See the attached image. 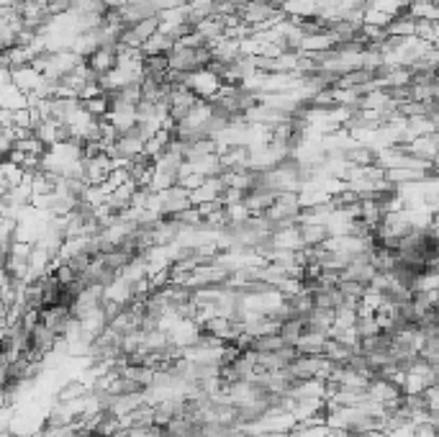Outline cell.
<instances>
[{"label":"cell","mask_w":439,"mask_h":437,"mask_svg":"<svg viewBox=\"0 0 439 437\" xmlns=\"http://www.w3.org/2000/svg\"><path fill=\"white\" fill-rule=\"evenodd\" d=\"M44 75L42 72H36L31 65H26V67H18V70H10V83L16 85L21 93H36L39 90V85H42Z\"/></svg>","instance_id":"cell-6"},{"label":"cell","mask_w":439,"mask_h":437,"mask_svg":"<svg viewBox=\"0 0 439 437\" xmlns=\"http://www.w3.org/2000/svg\"><path fill=\"white\" fill-rule=\"evenodd\" d=\"M296 229L304 247H321L331 237L326 224H296Z\"/></svg>","instance_id":"cell-8"},{"label":"cell","mask_w":439,"mask_h":437,"mask_svg":"<svg viewBox=\"0 0 439 437\" xmlns=\"http://www.w3.org/2000/svg\"><path fill=\"white\" fill-rule=\"evenodd\" d=\"M406 13L414 21H439V6H431L429 0H408Z\"/></svg>","instance_id":"cell-10"},{"label":"cell","mask_w":439,"mask_h":437,"mask_svg":"<svg viewBox=\"0 0 439 437\" xmlns=\"http://www.w3.org/2000/svg\"><path fill=\"white\" fill-rule=\"evenodd\" d=\"M414 26L416 21L408 13H398V16H393L388 21V26H386V36H393V39H408V36H414Z\"/></svg>","instance_id":"cell-9"},{"label":"cell","mask_w":439,"mask_h":437,"mask_svg":"<svg viewBox=\"0 0 439 437\" xmlns=\"http://www.w3.org/2000/svg\"><path fill=\"white\" fill-rule=\"evenodd\" d=\"M116 49H119V47H98L93 54H88V57H85V67L90 70L95 77L108 75L110 70L116 67V62H119Z\"/></svg>","instance_id":"cell-3"},{"label":"cell","mask_w":439,"mask_h":437,"mask_svg":"<svg viewBox=\"0 0 439 437\" xmlns=\"http://www.w3.org/2000/svg\"><path fill=\"white\" fill-rule=\"evenodd\" d=\"M301 335H304V321H301V317H293V319L280 321L278 337L285 342V345H296V340Z\"/></svg>","instance_id":"cell-14"},{"label":"cell","mask_w":439,"mask_h":437,"mask_svg":"<svg viewBox=\"0 0 439 437\" xmlns=\"http://www.w3.org/2000/svg\"><path fill=\"white\" fill-rule=\"evenodd\" d=\"M157 198H160V216H172V214H178V211H183V209L190 206L188 191L185 188H180L178 183L169 185L167 191H160Z\"/></svg>","instance_id":"cell-4"},{"label":"cell","mask_w":439,"mask_h":437,"mask_svg":"<svg viewBox=\"0 0 439 437\" xmlns=\"http://www.w3.org/2000/svg\"><path fill=\"white\" fill-rule=\"evenodd\" d=\"M414 36H416V39H422V42L431 44V47H437V39H439V21H416V26H414Z\"/></svg>","instance_id":"cell-15"},{"label":"cell","mask_w":439,"mask_h":437,"mask_svg":"<svg viewBox=\"0 0 439 437\" xmlns=\"http://www.w3.org/2000/svg\"><path fill=\"white\" fill-rule=\"evenodd\" d=\"M10 80V72L8 70H0V85H6Z\"/></svg>","instance_id":"cell-19"},{"label":"cell","mask_w":439,"mask_h":437,"mask_svg":"<svg viewBox=\"0 0 439 437\" xmlns=\"http://www.w3.org/2000/svg\"><path fill=\"white\" fill-rule=\"evenodd\" d=\"M221 77L213 75L211 70H195V72H190V80H188V90H193L201 101H208L211 103L213 98H216V93H219L221 88Z\"/></svg>","instance_id":"cell-1"},{"label":"cell","mask_w":439,"mask_h":437,"mask_svg":"<svg viewBox=\"0 0 439 437\" xmlns=\"http://www.w3.org/2000/svg\"><path fill=\"white\" fill-rule=\"evenodd\" d=\"M429 3H431V6H439V0H429Z\"/></svg>","instance_id":"cell-20"},{"label":"cell","mask_w":439,"mask_h":437,"mask_svg":"<svg viewBox=\"0 0 439 437\" xmlns=\"http://www.w3.org/2000/svg\"><path fill=\"white\" fill-rule=\"evenodd\" d=\"M172 47H175V42H172L167 34L154 31V34L149 36L147 42H144L142 54H169V51H172Z\"/></svg>","instance_id":"cell-12"},{"label":"cell","mask_w":439,"mask_h":437,"mask_svg":"<svg viewBox=\"0 0 439 437\" xmlns=\"http://www.w3.org/2000/svg\"><path fill=\"white\" fill-rule=\"evenodd\" d=\"M375 157H378V150L363 142H355L342 152V160L347 165H355V168H370V165H375Z\"/></svg>","instance_id":"cell-5"},{"label":"cell","mask_w":439,"mask_h":437,"mask_svg":"<svg viewBox=\"0 0 439 437\" xmlns=\"http://www.w3.org/2000/svg\"><path fill=\"white\" fill-rule=\"evenodd\" d=\"M404 150L408 157H416V160H424V162H437V152H439L437 132L426 136H416L411 142H406Z\"/></svg>","instance_id":"cell-2"},{"label":"cell","mask_w":439,"mask_h":437,"mask_svg":"<svg viewBox=\"0 0 439 437\" xmlns=\"http://www.w3.org/2000/svg\"><path fill=\"white\" fill-rule=\"evenodd\" d=\"M88 394V388L83 386V383H67V386L60 391V404H67V402H75V399H83V396Z\"/></svg>","instance_id":"cell-17"},{"label":"cell","mask_w":439,"mask_h":437,"mask_svg":"<svg viewBox=\"0 0 439 437\" xmlns=\"http://www.w3.org/2000/svg\"><path fill=\"white\" fill-rule=\"evenodd\" d=\"M44 8H47V13L51 18L67 16L69 10H72V0H44Z\"/></svg>","instance_id":"cell-16"},{"label":"cell","mask_w":439,"mask_h":437,"mask_svg":"<svg viewBox=\"0 0 439 437\" xmlns=\"http://www.w3.org/2000/svg\"><path fill=\"white\" fill-rule=\"evenodd\" d=\"M324 342H326V337L324 335L304 332V335L296 340V350H298V355H324Z\"/></svg>","instance_id":"cell-11"},{"label":"cell","mask_w":439,"mask_h":437,"mask_svg":"<svg viewBox=\"0 0 439 437\" xmlns=\"http://www.w3.org/2000/svg\"><path fill=\"white\" fill-rule=\"evenodd\" d=\"M21 109H28V98H26V93L18 90L10 80L6 85H0V111H8V113H13V111H21Z\"/></svg>","instance_id":"cell-7"},{"label":"cell","mask_w":439,"mask_h":437,"mask_svg":"<svg viewBox=\"0 0 439 437\" xmlns=\"http://www.w3.org/2000/svg\"><path fill=\"white\" fill-rule=\"evenodd\" d=\"M80 109L88 113V116L93 118H106L110 111V101L106 93H101V95H95V98H88V101H80Z\"/></svg>","instance_id":"cell-13"},{"label":"cell","mask_w":439,"mask_h":437,"mask_svg":"<svg viewBox=\"0 0 439 437\" xmlns=\"http://www.w3.org/2000/svg\"><path fill=\"white\" fill-rule=\"evenodd\" d=\"M106 3V8H124L129 0H103Z\"/></svg>","instance_id":"cell-18"}]
</instances>
